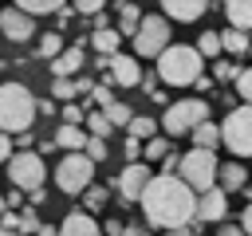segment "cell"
<instances>
[{"label": "cell", "instance_id": "6da1fadb", "mask_svg": "<svg viewBox=\"0 0 252 236\" xmlns=\"http://www.w3.org/2000/svg\"><path fill=\"white\" fill-rule=\"evenodd\" d=\"M138 205L146 212V228H173V224H189L193 220L197 193L177 173H158L138 193Z\"/></svg>", "mask_w": 252, "mask_h": 236}, {"label": "cell", "instance_id": "7a4b0ae2", "mask_svg": "<svg viewBox=\"0 0 252 236\" xmlns=\"http://www.w3.org/2000/svg\"><path fill=\"white\" fill-rule=\"evenodd\" d=\"M154 59H158V75H161L169 87H193V79L205 71V59H201L197 47H189V43H165Z\"/></svg>", "mask_w": 252, "mask_h": 236}, {"label": "cell", "instance_id": "3957f363", "mask_svg": "<svg viewBox=\"0 0 252 236\" xmlns=\"http://www.w3.org/2000/svg\"><path fill=\"white\" fill-rule=\"evenodd\" d=\"M35 118V98L24 83H0V130L4 134H20L32 130Z\"/></svg>", "mask_w": 252, "mask_h": 236}, {"label": "cell", "instance_id": "277c9868", "mask_svg": "<svg viewBox=\"0 0 252 236\" xmlns=\"http://www.w3.org/2000/svg\"><path fill=\"white\" fill-rule=\"evenodd\" d=\"M177 177H181L193 193L209 189V185H213V177H217V153H213V149L193 146L189 153H181V157H177Z\"/></svg>", "mask_w": 252, "mask_h": 236}, {"label": "cell", "instance_id": "5b68a950", "mask_svg": "<svg viewBox=\"0 0 252 236\" xmlns=\"http://www.w3.org/2000/svg\"><path fill=\"white\" fill-rule=\"evenodd\" d=\"M220 130V142L236 153V157H248L252 153V106L240 102L236 110H228V118L217 126Z\"/></svg>", "mask_w": 252, "mask_h": 236}, {"label": "cell", "instance_id": "8992f818", "mask_svg": "<svg viewBox=\"0 0 252 236\" xmlns=\"http://www.w3.org/2000/svg\"><path fill=\"white\" fill-rule=\"evenodd\" d=\"M8 177H12V185L20 189V193H28V189H39L43 181H47V165H43V153H35L32 146L28 149H12V157H8Z\"/></svg>", "mask_w": 252, "mask_h": 236}, {"label": "cell", "instance_id": "52a82bcc", "mask_svg": "<svg viewBox=\"0 0 252 236\" xmlns=\"http://www.w3.org/2000/svg\"><path fill=\"white\" fill-rule=\"evenodd\" d=\"M51 177H55L59 193H83L91 185V177H94V161L83 149H71V153H63V161L55 165Z\"/></svg>", "mask_w": 252, "mask_h": 236}, {"label": "cell", "instance_id": "ba28073f", "mask_svg": "<svg viewBox=\"0 0 252 236\" xmlns=\"http://www.w3.org/2000/svg\"><path fill=\"white\" fill-rule=\"evenodd\" d=\"M209 118V102L205 98H181V102H173L165 114H161V126H165V134L169 138H181V134H189L197 122H205Z\"/></svg>", "mask_w": 252, "mask_h": 236}, {"label": "cell", "instance_id": "9c48e42d", "mask_svg": "<svg viewBox=\"0 0 252 236\" xmlns=\"http://www.w3.org/2000/svg\"><path fill=\"white\" fill-rule=\"evenodd\" d=\"M130 39H134V51H138L142 59H154V55L169 43V20H165V16H142Z\"/></svg>", "mask_w": 252, "mask_h": 236}, {"label": "cell", "instance_id": "30bf717a", "mask_svg": "<svg viewBox=\"0 0 252 236\" xmlns=\"http://www.w3.org/2000/svg\"><path fill=\"white\" fill-rule=\"evenodd\" d=\"M228 216V193L213 181L209 189H201L197 193V208H193V220H205V224H217V220H224Z\"/></svg>", "mask_w": 252, "mask_h": 236}, {"label": "cell", "instance_id": "8fae6325", "mask_svg": "<svg viewBox=\"0 0 252 236\" xmlns=\"http://www.w3.org/2000/svg\"><path fill=\"white\" fill-rule=\"evenodd\" d=\"M106 71H110V83H114V87H138V83H142V67H138L134 55L110 51V55H106Z\"/></svg>", "mask_w": 252, "mask_h": 236}, {"label": "cell", "instance_id": "7c38bea8", "mask_svg": "<svg viewBox=\"0 0 252 236\" xmlns=\"http://www.w3.org/2000/svg\"><path fill=\"white\" fill-rule=\"evenodd\" d=\"M150 177H154V173H150V165H146V161H126L114 185H118V193H122L126 201H138V193L146 189V181H150Z\"/></svg>", "mask_w": 252, "mask_h": 236}, {"label": "cell", "instance_id": "4fadbf2b", "mask_svg": "<svg viewBox=\"0 0 252 236\" xmlns=\"http://www.w3.org/2000/svg\"><path fill=\"white\" fill-rule=\"evenodd\" d=\"M0 31H4L12 43H24V39H32V31H35V16H28L24 8H4V12H0Z\"/></svg>", "mask_w": 252, "mask_h": 236}, {"label": "cell", "instance_id": "5bb4252c", "mask_svg": "<svg viewBox=\"0 0 252 236\" xmlns=\"http://www.w3.org/2000/svg\"><path fill=\"white\" fill-rule=\"evenodd\" d=\"M158 4H161L165 20H181V24H193V20H201V16H205V8H209L213 0H158Z\"/></svg>", "mask_w": 252, "mask_h": 236}, {"label": "cell", "instance_id": "9a60e30c", "mask_svg": "<svg viewBox=\"0 0 252 236\" xmlns=\"http://www.w3.org/2000/svg\"><path fill=\"white\" fill-rule=\"evenodd\" d=\"M55 236H102V228H98V220L91 216V212H71V216H63V224L55 228Z\"/></svg>", "mask_w": 252, "mask_h": 236}, {"label": "cell", "instance_id": "2e32d148", "mask_svg": "<svg viewBox=\"0 0 252 236\" xmlns=\"http://www.w3.org/2000/svg\"><path fill=\"white\" fill-rule=\"evenodd\" d=\"M83 43H75V47H59L55 55H51V75H75L79 67H83Z\"/></svg>", "mask_w": 252, "mask_h": 236}, {"label": "cell", "instance_id": "e0dca14e", "mask_svg": "<svg viewBox=\"0 0 252 236\" xmlns=\"http://www.w3.org/2000/svg\"><path fill=\"white\" fill-rule=\"evenodd\" d=\"M224 193H240L244 185H248V173H244V165L240 161H224V165H217V177H213Z\"/></svg>", "mask_w": 252, "mask_h": 236}, {"label": "cell", "instance_id": "ac0fdd59", "mask_svg": "<svg viewBox=\"0 0 252 236\" xmlns=\"http://www.w3.org/2000/svg\"><path fill=\"white\" fill-rule=\"evenodd\" d=\"M224 16H228V28L248 31L252 28V0H224Z\"/></svg>", "mask_w": 252, "mask_h": 236}, {"label": "cell", "instance_id": "d6986e66", "mask_svg": "<svg viewBox=\"0 0 252 236\" xmlns=\"http://www.w3.org/2000/svg\"><path fill=\"white\" fill-rule=\"evenodd\" d=\"M83 142H87V130H83V126H71V122H63V126L55 130V146H59L63 153H71V149H83Z\"/></svg>", "mask_w": 252, "mask_h": 236}, {"label": "cell", "instance_id": "ffe728a7", "mask_svg": "<svg viewBox=\"0 0 252 236\" xmlns=\"http://www.w3.org/2000/svg\"><path fill=\"white\" fill-rule=\"evenodd\" d=\"M114 16H118V35H134V28H138V20H142V8H138V4H126V0H122Z\"/></svg>", "mask_w": 252, "mask_h": 236}, {"label": "cell", "instance_id": "44dd1931", "mask_svg": "<svg viewBox=\"0 0 252 236\" xmlns=\"http://www.w3.org/2000/svg\"><path fill=\"white\" fill-rule=\"evenodd\" d=\"M220 51H228V55H244L248 51V31H240V28H228V31H220Z\"/></svg>", "mask_w": 252, "mask_h": 236}, {"label": "cell", "instance_id": "7402d4cb", "mask_svg": "<svg viewBox=\"0 0 252 236\" xmlns=\"http://www.w3.org/2000/svg\"><path fill=\"white\" fill-rule=\"evenodd\" d=\"M189 138H193V146H201V149H213L217 142H220V130L205 118V122H197L193 130H189Z\"/></svg>", "mask_w": 252, "mask_h": 236}, {"label": "cell", "instance_id": "603a6c76", "mask_svg": "<svg viewBox=\"0 0 252 236\" xmlns=\"http://www.w3.org/2000/svg\"><path fill=\"white\" fill-rule=\"evenodd\" d=\"M94 51L98 55H110V51H118V43H122V35L114 31V28H94Z\"/></svg>", "mask_w": 252, "mask_h": 236}, {"label": "cell", "instance_id": "cb8c5ba5", "mask_svg": "<svg viewBox=\"0 0 252 236\" xmlns=\"http://www.w3.org/2000/svg\"><path fill=\"white\" fill-rule=\"evenodd\" d=\"M67 0H16V8H24L28 16H47V12H59Z\"/></svg>", "mask_w": 252, "mask_h": 236}, {"label": "cell", "instance_id": "d4e9b609", "mask_svg": "<svg viewBox=\"0 0 252 236\" xmlns=\"http://www.w3.org/2000/svg\"><path fill=\"white\" fill-rule=\"evenodd\" d=\"M106 197H110V193H106L102 185H87V189H83V212H98V208L106 205Z\"/></svg>", "mask_w": 252, "mask_h": 236}, {"label": "cell", "instance_id": "484cf974", "mask_svg": "<svg viewBox=\"0 0 252 236\" xmlns=\"http://www.w3.org/2000/svg\"><path fill=\"white\" fill-rule=\"evenodd\" d=\"M193 47H197V55H201V59H213V55H220V35H217V31H205Z\"/></svg>", "mask_w": 252, "mask_h": 236}, {"label": "cell", "instance_id": "4316f807", "mask_svg": "<svg viewBox=\"0 0 252 236\" xmlns=\"http://www.w3.org/2000/svg\"><path fill=\"white\" fill-rule=\"evenodd\" d=\"M83 122H87V134H94V138H106V134L114 130V126L106 122V114H102V110H91Z\"/></svg>", "mask_w": 252, "mask_h": 236}, {"label": "cell", "instance_id": "83f0119b", "mask_svg": "<svg viewBox=\"0 0 252 236\" xmlns=\"http://www.w3.org/2000/svg\"><path fill=\"white\" fill-rule=\"evenodd\" d=\"M126 130H130V138H150V134H158V126H154V118H146V114H130V122H126Z\"/></svg>", "mask_w": 252, "mask_h": 236}, {"label": "cell", "instance_id": "f1b7e54d", "mask_svg": "<svg viewBox=\"0 0 252 236\" xmlns=\"http://www.w3.org/2000/svg\"><path fill=\"white\" fill-rule=\"evenodd\" d=\"M165 149H169V142H165V138H158V134L142 138V157H146V161H158Z\"/></svg>", "mask_w": 252, "mask_h": 236}, {"label": "cell", "instance_id": "f546056e", "mask_svg": "<svg viewBox=\"0 0 252 236\" xmlns=\"http://www.w3.org/2000/svg\"><path fill=\"white\" fill-rule=\"evenodd\" d=\"M75 94H79V90H75V79H71V75H55L51 98H63V102H67V98H75Z\"/></svg>", "mask_w": 252, "mask_h": 236}, {"label": "cell", "instance_id": "4dcf8cb0", "mask_svg": "<svg viewBox=\"0 0 252 236\" xmlns=\"http://www.w3.org/2000/svg\"><path fill=\"white\" fill-rule=\"evenodd\" d=\"M102 114H106L110 126H126V122H130V106H122V102H114V98L102 106Z\"/></svg>", "mask_w": 252, "mask_h": 236}, {"label": "cell", "instance_id": "1f68e13d", "mask_svg": "<svg viewBox=\"0 0 252 236\" xmlns=\"http://www.w3.org/2000/svg\"><path fill=\"white\" fill-rule=\"evenodd\" d=\"M83 153H87L91 161H106V153H110V149H106V142H102V138L87 134V142H83Z\"/></svg>", "mask_w": 252, "mask_h": 236}, {"label": "cell", "instance_id": "d6a6232c", "mask_svg": "<svg viewBox=\"0 0 252 236\" xmlns=\"http://www.w3.org/2000/svg\"><path fill=\"white\" fill-rule=\"evenodd\" d=\"M232 79H236V94H240V102H248V98H252V71H248V67H236Z\"/></svg>", "mask_w": 252, "mask_h": 236}, {"label": "cell", "instance_id": "836d02e7", "mask_svg": "<svg viewBox=\"0 0 252 236\" xmlns=\"http://www.w3.org/2000/svg\"><path fill=\"white\" fill-rule=\"evenodd\" d=\"M59 47H63V39H59V31H47V35H39V47H35V51H39L43 59H51V55H55Z\"/></svg>", "mask_w": 252, "mask_h": 236}, {"label": "cell", "instance_id": "e575fe53", "mask_svg": "<svg viewBox=\"0 0 252 236\" xmlns=\"http://www.w3.org/2000/svg\"><path fill=\"white\" fill-rule=\"evenodd\" d=\"M122 153H126V161H138V157H142V138H130V134H126Z\"/></svg>", "mask_w": 252, "mask_h": 236}, {"label": "cell", "instance_id": "d590c367", "mask_svg": "<svg viewBox=\"0 0 252 236\" xmlns=\"http://www.w3.org/2000/svg\"><path fill=\"white\" fill-rule=\"evenodd\" d=\"M71 4H75V12H83V16H94V12L106 8V0H71Z\"/></svg>", "mask_w": 252, "mask_h": 236}, {"label": "cell", "instance_id": "8d00e7d4", "mask_svg": "<svg viewBox=\"0 0 252 236\" xmlns=\"http://www.w3.org/2000/svg\"><path fill=\"white\" fill-rule=\"evenodd\" d=\"M63 122H71V126H83V106H71V102H63Z\"/></svg>", "mask_w": 252, "mask_h": 236}, {"label": "cell", "instance_id": "74e56055", "mask_svg": "<svg viewBox=\"0 0 252 236\" xmlns=\"http://www.w3.org/2000/svg\"><path fill=\"white\" fill-rule=\"evenodd\" d=\"M35 224H39V216H35L32 208H24V212H20V228H16V232H35Z\"/></svg>", "mask_w": 252, "mask_h": 236}, {"label": "cell", "instance_id": "f35d334b", "mask_svg": "<svg viewBox=\"0 0 252 236\" xmlns=\"http://www.w3.org/2000/svg\"><path fill=\"white\" fill-rule=\"evenodd\" d=\"M0 224L16 232V228H20V212H16V208H4V212H0Z\"/></svg>", "mask_w": 252, "mask_h": 236}, {"label": "cell", "instance_id": "ab89813d", "mask_svg": "<svg viewBox=\"0 0 252 236\" xmlns=\"http://www.w3.org/2000/svg\"><path fill=\"white\" fill-rule=\"evenodd\" d=\"M12 149H16L12 134H4V130H0V161H8V157H12Z\"/></svg>", "mask_w": 252, "mask_h": 236}, {"label": "cell", "instance_id": "60d3db41", "mask_svg": "<svg viewBox=\"0 0 252 236\" xmlns=\"http://www.w3.org/2000/svg\"><path fill=\"white\" fill-rule=\"evenodd\" d=\"M161 173H177V153H161Z\"/></svg>", "mask_w": 252, "mask_h": 236}, {"label": "cell", "instance_id": "b9f144b4", "mask_svg": "<svg viewBox=\"0 0 252 236\" xmlns=\"http://www.w3.org/2000/svg\"><path fill=\"white\" fill-rule=\"evenodd\" d=\"M118 236H150V228H146V224H122Z\"/></svg>", "mask_w": 252, "mask_h": 236}, {"label": "cell", "instance_id": "7bdbcfd3", "mask_svg": "<svg viewBox=\"0 0 252 236\" xmlns=\"http://www.w3.org/2000/svg\"><path fill=\"white\" fill-rule=\"evenodd\" d=\"M236 75V63H217V79L224 83V79H232Z\"/></svg>", "mask_w": 252, "mask_h": 236}, {"label": "cell", "instance_id": "ee69618b", "mask_svg": "<svg viewBox=\"0 0 252 236\" xmlns=\"http://www.w3.org/2000/svg\"><path fill=\"white\" fill-rule=\"evenodd\" d=\"M91 98H94L98 106H106V102H110V90H106V87H91Z\"/></svg>", "mask_w": 252, "mask_h": 236}, {"label": "cell", "instance_id": "f6af8a7d", "mask_svg": "<svg viewBox=\"0 0 252 236\" xmlns=\"http://www.w3.org/2000/svg\"><path fill=\"white\" fill-rule=\"evenodd\" d=\"M217 224H220V228H217V236H244V232H240V224H224V220H217Z\"/></svg>", "mask_w": 252, "mask_h": 236}, {"label": "cell", "instance_id": "bcb514c9", "mask_svg": "<svg viewBox=\"0 0 252 236\" xmlns=\"http://www.w3.org/2000/svg\"><path fill=\"white\" fill-rule=\"evenodd\" d=\"M240 232H244V236H248V232H252V205H248V208H244V212H240Z\"/></svg>", "mask_w": 252, "mask_h": 236}, {"label": "cell", "instance_id": "7dc6e473", "mask_svg": "<svg viewBox=\"0 0 252 236\" xmlns=\"http://www.w3.org/2000/svg\"><path fill=\"white\" fill-rule=\"evenodd\" d=\"M35 114H55V102H51V98H43V102H35Z\"/></svg>", "mask_w": 252, "mask_h": 236}, {"label": "cell", "instance_id": "c3c4849f", "mask_svg": "<svg viewBox=\"0 0 252 236\" xmlns=\"http://www.w3.org/2000/svg\"><path fill=\"white\" fill-rule=\"evenodd\" d=\"M20 201H24V193H20V189H12V193H8V197H4V205H8V208H16V205H20Z\"/></svg>", "mask_w": 252, "mask_h": 236}, {"label": "cell", "instance_id": "681fc988", "mask_svg": "<svg viewBox=\"0 0 252 236\" xmlns=\"http://www.w3.org/2000/svg\"><path fill=\"white\" fill-rule=\"evenodd\" d=\"M102 232H106V236H118V232H122V220H106V228H102Z\"/></svg>", "mask_w": 252, "mask_h": 236}, {"label": "cell", "instance_id": "f907efd6", "mask_svg": "<svg viewBox=\"0 0 252 236\" xmlns=\"http://www.w3.org/2000/svg\"><path fill=\"white\" fill-rule=\"evenodd\" d=\"M35 236H55V224H35Z\"/></svg>", "mask_w": 252, "mask_h": 236}, {"label": "cell", "instance_id": "816d5d0a", "mask_svg": "<svg viewBox=\"0 0 252 236\" xmlns=\"http://www.w3.org/2000/svg\"><path fill=\"white\" fill-rule=\"evenodd\" d=\"M0 236H20V232H12V228H4V224H0Z\"/></svg>", "mask_w": 252, "mask_h": 236}, {"label": "cell", "instance_id": "f5cc1de1", "mask_svg": "<svg viewBox=\"0 0 252 236\" xmlns=\"http://www.w3.org/2000/svg\"><path fill=\"white\" fill-rule=\"evenodd\" d=\"M4 208H8V205H4V197H0V212H4Z\"/></svg>", "mask_w": 252, "mask_h": 236}]
</instances>
